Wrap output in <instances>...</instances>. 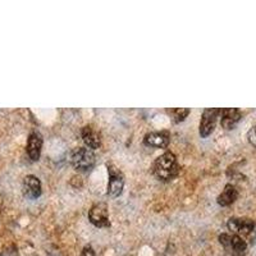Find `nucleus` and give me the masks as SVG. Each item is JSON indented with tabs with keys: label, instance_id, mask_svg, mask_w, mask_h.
I'll return each instance as SVG.
<instances>
[{
	"label": "nucleus",
	"instance_id": "nucleus-6",
	"mask_svg": "<svg viewBox=\"0 0 256 256\" xmlns=\"http://www.w3.org/2000/svg\"><path fill=\"white\" fill-rule=\"evenodd\" d=\"M220 116V109L216 108H209L205 109L201 116V122H200V136L201 137H208L209 134H212L214 128L216 126V120Z\"/></svg>",
	"mask_w": 256,
	"mask_h": 256
},
{
	"label": "nucleus",
	"instance_id": "nucleus-14",
	"mask_svg": "<svg viewBox=\"0 0 256 256\" xmlns=\"http://www.w3.org/2000/svg\"><path fill=\"white\" fill-rule=\"evenodd\" d=\"M166 113L172 116V120L174 123H180L184 122L187 118V116L190 114L188 108H174V109H168Z\"/></svg>",
	"mask_w": 256,
	"mask_h": 256
},
{
	"label": "nucleus",
	"instance_id": "nucleus-3",
	"mask_svg": "<svg viewBox=\"0 0 256 256\" xmlns=\"http://www.w3.org/2000/svg\"><path fill=\"white\" fill-rule=\"evenodd\" d=\"M219 242L232 256H244L248 252V244L242 237L236 234H230V233H222L219 236Z\"/></svg>",
	"mask_w": 256,
	"mask_h": 256
},
{
	"label": "nucleus",
	"instance_id": "nucleus-12",
	"mask_svg": "<svg viewBox=\"0 0 256 256\" xmlns=\"http://www.w3.org/2000/svg\"><path fill=\"white\" fill-rule=\"evenodd\" d=\"M82 140H84L86 148L90 150L99 148L102 140H100V134L94 130L91 126H86L82 128Z\"/></svg>",
	"mask_w": 256,
	"mask_h": 256
},
{
	"label": "nucleus",
	"instance_id": "nucleus-8",
	"mask_svg": "<svg viewBox=\"0 0 256 256\" xmlns=\"http://www.w3.org/2000/svg\"><path fill=\"white\" fill-rule=\"evenodd\" d=\"M169 141H170V134L166 131L162 132H150L144 137V144L148 148H168Z\"/></svg>",
	"mask_w": 256,
	"mask_h": 256
},
{
	"label": "nucleus",
	"instance_id": "nucleus-4",
	"mask_svg": "<svg viewBox=\"0 0 256 256\" xmlns=\"http://www.w3.org/2000/svg\"><path fill=\"white\" fill-rule=\"evenodd\" d=\"M232 234L240 237H250L256 232L255 222L248 218H230L227 223Z\"/></svg>",
	"mask_w": 256,
	"mask_h": 256
},
{
	"label": "nucleus",
	"instance_id": "nucleus-10",
	"mask_svg": "<svg viewBox=\"0 0 256 256\" xmlns=\"http://www.w3.org/2000/svg\"><path fill=\"white\" fill-rule=\"evenodd\" d=\"M242 118V114L236 108H226L220 109V124L224 130H232L240 120Z\"/></svg>",
	"mask_w": 256,
	"mask_h": 256
},
{
	"label": "nucleus",
	"instance_id": "nucleus-7",
	"mask_svg": "<svg viewBox=\"0 0 256 256\" xmlns=\"http://www.w3.org/2000/svg\"><path fill=\"white\" fill-rule=\"evenodd\" d=\"M88 219L98 228H106L110 226L108 216V206L104 202L95 204L88 212Z\"/></svg>",
	"mask_w": 256,
	"mask_h": 256
},
{
	"label": "nucleus",
	"instance_id": "nucleus-16",
	"mask_svg": "<svg viewBox=\"0 0 256 256\" xmlns=\"http://www.w3.org/2000/svg\"><path fill=\"white\" fill-rule=\"evenodd\" d=\"M81 256H95V252H94V248L91 246H84V250H82Z\"/></svg>",
	"mask_w": 256,
	"mask_h": 256
},
{
	"label": "nucleus",
	"instance_id": "nucleus-15",
	"mask_svg": "<svg viewBox=\"0 0 256 256\" xmlns=\"http://www.w3.org/2000/svg\"><path fill=\"white\" fill-rule=\"evenodd\" d=\"M248 140L251 145L256 148V126H254L250 131L248 132Z\"/></svg>",
	"mask_w": 256,
	"mask_h": 256
},
{
	"label": "nucleus",
	"instance_id": "nucleus-17",
	"mask_svg": "<svg viewBox=\"0 0 256 256\" xmlns=\"http://www.w3.org/2000/svg\"><path fill=\"white\" fill-rule=\"evenodd\" d=\"M0 256H3V255H0Z\"/></svg>",
	"mask_w": 256,
	"mask_h": 256
},
{
	"label": "nucleus",
	"instance_id": "nucleus-13",
	"mask_svg": "<svg viewBox=\"0 0 256 256\" xmlns=\"http://www.w3.org/2000/svg\"><path fill=\"white\" fill-rule=\"evenodd\" d=\"M237 198H238V191H237V188L233 184H228L227 186L224 187L220 195L218 196L216 201H218V204L220 206H230V205H232L237 200Z\"/></svg>",
	"mask_w": 256,
	"mask_h": 256
},
{
	"label": "nucleus",
	"instance_id": "nucleus-2",
	"mask_svg": "<svg viewBox=\"0 0 256 256\" xmlns=\"http://www.w3.org/2000/svg\"><path fill=\"white\" fill-rule=\"evenodd\" d=\"M70 162L78 172H88L95 166V154L88 148H77L70 152Z\"/></svg>",
	"mask_w": 256,
	"mask_h": 256
},
{
	"label": "nucleus",
	"instance_id": "nucleus-1",
	"mask_svg": "<svg viewBox=\"0 0 256 256\" xmlns=\"http://www.w3.org/2000/svg\"><path fill=\"white\" fill-rule=\"evenodd\" d=\"M152 172L158 180L163 182L172 180L180 172V166L176 155L170 152H166L158 156L152 164Z\"/></svg>",
	"mask_w": 256,
	"mask_h": 256
},
{
	"label": "nucleus",
	"instance_id": "nucleus-5",
	"mask_svg": "<svg viewBox=\"0 0 256 256\" xmlns=\"http://www.w3.org/2000/svg\"><path fill=\"white\" fill-rule=\"evenodd\" d=\"M109 182H108V196L110 198H118L123 192L124 187V177L120 169L114 166H108Z\"/></svg>",
	"mask_w": 256,
	"mask_h": 256
},
{
	"label": "nucleus",
	"instance_id": "nucleus-11",
	"mask_svg": "<svg viewBox=\"0 0 256 256\" xmlns=\"http://www.w3.org/2000/svg\"><path fill=\"white\" fill-rule=\"evenodd\" d=\"M42 192L41 182L36 176H26L24 180V194L28 198H38Z\"/></svg>",
	"mask_w": 256,
	"mask_h": 256
},
{
	"label": "nucleus",
	"instance_id": "nucleus-9",
	"mask_svg": "<svg viewBox=\"0 0 256 256\" xmlns=\"http://www.w3.org/2000/svg\"><path fill=\"white\" fill-rule=\"evenodd\" d=\"M41 148H42V136L38 132H32L28 136L26 146L27 154H28L30 159L34 160V162L40 159Z\"/></svg>",
	"mask_w": 256,
	"mask_h": 256
}]
</instances>
